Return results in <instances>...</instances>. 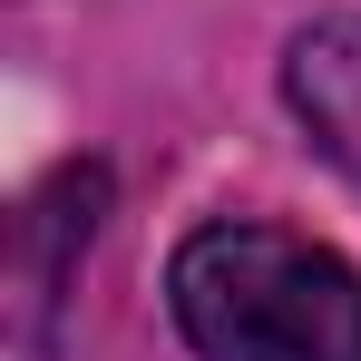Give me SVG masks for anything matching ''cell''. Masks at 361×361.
<instances>
[{
	"mask_svg": "<svg viewBox=\"0 0 361 361\" xmlns=\"http://www.w3.org/2000/svg\"><path fill=\"white\" fill-rule=\"evenodd\" d=\"M166 312L205 361H361V274L283 225H195Z\"/></svg>",
	"mask_w": 361,
	"mask_h": 361,
	"instance_id": "1",
	"label": "cell"
},
{
	"mask_svg": "<svg viewBox=\"0 0 361 361\" xmlns=\"http://www.w3.org/2000/svg\"><path fill=\"white\" fill-rule=\"evenodd\" d=\"M283 98H293L302 137L361 185V20H312L283 49Z\"/></svg>",
	"mask_w": 361,
	"mask_h": 361,
	"instance_id": "2",
	"label": "cell"
}]
</instances>
